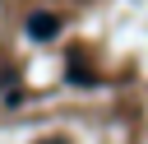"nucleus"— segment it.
Wrapping results in <instances>:
<instances>
[{"label":"nucleus","mask_w":148,"mask_h":144,"mask_svg":"<svg viewBox=\"0 0 148 144\" xmlns=\"http://www.w3.org/2000/svg\"><path fill=\"white\" fill-rule=\"evenodd\" d=\"M56 33H60V14H51V9L28 14V37H32V42H51Z\"/></svg>","instance_id":"nucleus-1"},{"label":"nucleus","mask_w":148,"mask_h":144,"mask_svg":"<svg viewBox=\"0 0 148 144\" xmlns=\"http://www.w3.org/2000/svg\"><path fill=\"white\" fill-rule=\"evenodd\" d=\"M42 144H65V139H42Z\"/></svg>","instance_id":"nucleus-2"}]
</instances>
